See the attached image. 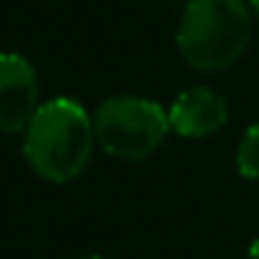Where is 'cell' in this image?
<instances>
[{"label": "cell", "instance_id": "obj_1", "mask_svg": "<svg viewBox=\"0 0 259 259\" xmlns=\"http://www.w3.org/2000/svg\"><path fill=\"white\" fill-rule=\"evenodd\" d=\"M92 114L73 98H53L39 106L23 131V156L39 179L67 184L87 170L95 151Z\"/></svg>", "mask_w": 259, "mask_h": 259}, {"label": "cell", "instance_id": "obj_2", "mask_svg": "<svg viewBox=\"0 0 259 259\" xmlns=\"http://www.w3.org/2000/svg\"><path fill=\"white\" fill-rule=\"evenodd\" d=\"M253 36L248 0H187L176 45L187 67L220 73L242 59Z\"/></svg>", "mask_w": 259, "mask_h": 259}, {"label": "cell", "instance_id": "obj_3", "mask_svg": "<svg viewBox=\"0 0 259 259\" xmlns=\"http://www.w3.org/2000/svg\"><path fill=\"white\" fill-rule=\"evenodd\" d=\"M95 140L109 156L142 162L162 148L170 117L162 103L140 95H112L92 112Z\"/></svg>", "mask_w": 259, "mask_h": 259}, {"label": "cell", "instance_id": "obj_4", "mask_svg": "<svg viewBox=\"0 0 259 259\" xmlns=\"http://www.w3.org/2000/svg\"><path fill=\"white\" fill-rule=\"evenodd\" d=\"M39 106L36 67L20 53H0V134H23Z\"/></svg>", "mask_w": 259, "mask_h": 259}, {"label": "cell", "instance_id": "obj_5", "mask_svg": "<svg viewBox=\"0 0 259 259\" xmlns=\"http://www.w3.org/2000/svg\"><path fill=\"white\" fill-rule=\"evenodd\" d=\"M170 131L187 140L212 137L229 123V103L212 87H190L167 109Z\"/></svg>", "mask_w": 259, "mask_h": 259}, {"label": "cell", "instance_id": "obj_6", "mask_svg": "<svg viewBox=\"0 0 259 259\" xmlns=\"http://www.w3.org/2000/svg\"><path fill=\"white\" fill-rule=\"evenodd\" d=\"M237 170L242 179L259 181V123L248 125V131L237 145Z\"/></svg>", "mask_w": 259, "mask_h": 259}, {"label": "cell", "instance_id": "obj_7", "mask_svg": "<svg viewBox=\"0 0 259 259\" xmlns=\"http://www.w3.org/2000/svg\"><path fill=\"white\" fill-rule=\"evenodd\" d=\"M248 259H259V237L248 245Z\"/></svg>", "mask_w": 259, "mask_h": 259}, {"label": "cell", "instance_id": "obj_8", "mask_svg": "<svg viewBox=\"0 0 259 259\" xmlns=\"http://www.w3.org/2000/svg\"><path fill=\"white\" fill-rule=\"evenodd\" d=\"M248 6H251V12H253V17L259 20V0H248Z\"/></svg>", "mask_w": 259, "mask_h": 259}, {"label": "cell", "instance_id": "obj_9", "mask_svg": "<svg viewBox=\"0 0 259 259\" xmlns=\"http://www.w3.org/2000/svg\"><path fill=\"white\" fill-rule=\"evenodd\" d=\"M81 259H109V256H103V253H90V256H81Z\"/></svg>", "mask_w": 259, "mask_h": 259}]
</instances>
